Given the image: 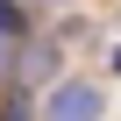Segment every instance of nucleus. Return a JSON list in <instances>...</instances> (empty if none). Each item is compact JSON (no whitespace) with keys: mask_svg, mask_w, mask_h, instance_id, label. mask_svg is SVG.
I'll list each match as a JSON object with an SVG mask.
<instances>
[{"mask_svg":"<svg viewBox=\"0 0 121 121\" xmlns=\"http://www.w3.org/2000/svg\"><path fill=\"white\" fill-rule=\"evenodd\" d=\"M0 36H7V43L29 36V7H22V0H0Z\"/></svg>","mask_w":121,"mask_h":121,"instance_id":"2","label":"nucleus"},{"mask_svg":"<svg viewBox=\"0 0 121 121\" xmlns=\"http://www.w3.org/2000/svg\"><path fill=\"white\" fill-rule=\"evenodd\" d=\"M43 121H100V86L93 78H57L43 100Z\"/></svg>","mask_w":121,"mask_h":121,"instance_id":"1","label":"nucleus"},{"mask_svg":"<svg viewBox=\"0 0 121 121\" xmlns=\"http://www.w3.org/2000/svg\"><path fill=\"white\" fill-rule=\"evenodd\" d=\"M0 121H36V107H29L22 93H7V100H0Z\"/></svg>","mask_w":121,"mask_h":121,"instance_id":"3","label":"nucleus"},{"mask_svg":"<svg viewBox=\"0 0 121 121\" xmlns=\"http://www.w3.org/2000/svg\"><path fill=\"white\" fill-rule=\"evenodd\" d=\"M107 71H114V78H121V43H114V50H107Z\"/></svg>","mask_w":121,"mask_h":121,"instance_id":"5","label":"nucleus"},{"mask_svg":"<svg viewBox=\"0 0 121 121\" xmlns=\"http://www.w3.org/2000/svg\"><path fill=\"white\" fill-rule=\"evenodd\" d=\"M0 78H14V43L0 36Z\"/></svg>","mask_w":121,"mask_h":121,"instance_id":"4","label":"nucleus"}]
</instances>
